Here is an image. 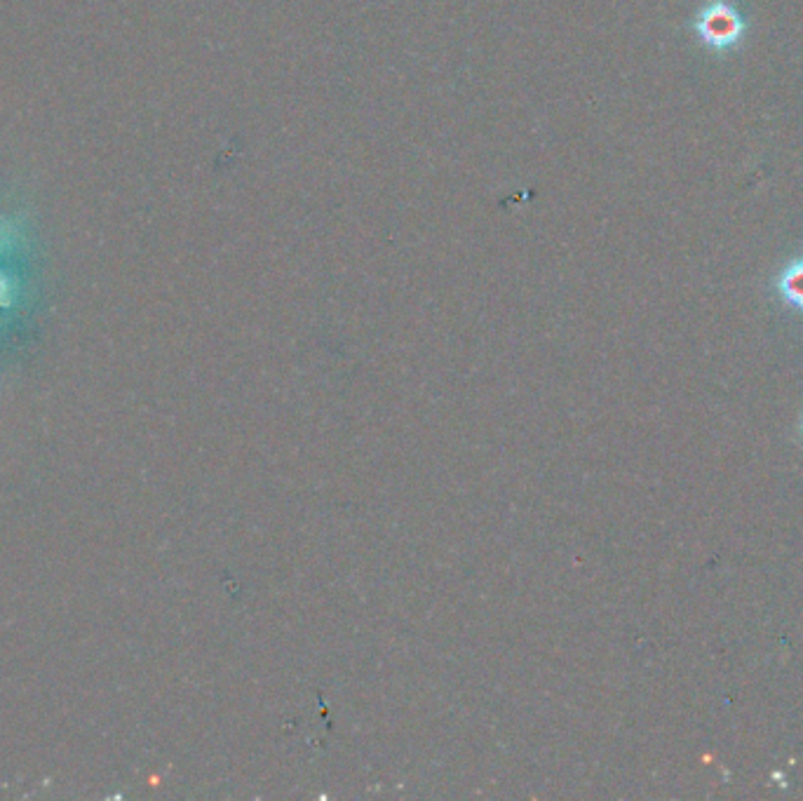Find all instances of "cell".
Here are the masks:
<instances>
[{
	"instance_id": "3",
	"label": "cell",
	"mask_w": 803,
	"mask_h": 801,
	"mask_svg": "<svg viewBox=\"0 0 803 801\" xmlns=\"http://www.w3.org/2000/svg\"><path fill=\"white\" fill-rule=\"evenodd\" d=\"M801 437H803V419H801Z\"/></svg>"
},
{
	"instance_id": "2",
	"label": "cell",
	"mask_w": 803,
	"mask_h": 801,
	"mask_svg": "<svg viewBox=\"0 0 803 801\" xmlns=\"http://www.w3.org/2000/svg\"><path fill=\"white\" fill-rule=\"evenodd\" d=\"M778 292L789 306L803 313V259H796L778 275Z\"/></svg>"
},
{
	"instance_id": "1",
	"label": "cell",
	"mask_w": 803,
	"mask_h": 801,
	"mask_svg": "<svg viewBox=\"0 0 803 801\" xmlns=\"http://www.w3.org/2000/svg\"><path fill=\"white\" fill-rule=\"evenodd\" d=\"M695 31L714 52H728L740 43L745 22L728 0H707L695 17Z\"/></svg>"
}]
</instances>
